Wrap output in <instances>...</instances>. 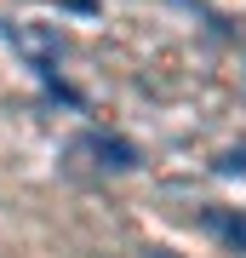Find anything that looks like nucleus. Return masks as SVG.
Segmentation results:
<instances>
[]
</instances>
